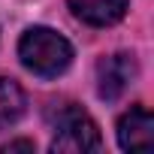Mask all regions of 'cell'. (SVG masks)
Wrapping results in <instances>:
<instances>
[{
	"label": "cell",
	"mask_w": 154,
	"mask_h": 154,
	"mask_svg": "<svg viewBox=\"0 0 154 154\" xmlns=\"http://www.w3.org/2000/svg\"><path fill=\"white\" fill-rule=\"evenodd\" d=\"M21 63L42 79H54L72 63V45L51 27H27L18 39Z\"/></svg>",
	"instance_id": "6da1fadb"
},
{
	"label": "cell",
	"mask_w": 154,
	"mask_h": 154,
	"mask_svg": "<svg viewBox=\"0 0 154 154\" xmlns=\"http://www.w3.org/2000/svg\"><path fill=\"white\" fill-rule=\"evenodd\" d=\"M97 148H103V139L91 115L75 103H63L54 112L51 151H97Z\"/></svg>",
	"instance_id": "7a4b0ae2"
},
{
	"label": "cell",
	"mask_w": 154,
	"mask_h": 154,
	"mask_svg": "<svg viewBox=\"0 0 154 154\" xmlns=\"http://www.w3.org/2000/svg\"><path fill=\"white\" fill-rule=\"evenodd\" d=\"M133 79H136V60L127 51L109 54V57H103L97 63V94L109 103L118 100Z\"/></svg>",
	"instance_id": "3957f363"
},
{
	"label": "cell",
	"mask_w": 154,
	"mask_h": 154,
	"mask_svg": "<svg viewBox=\"0 0 154 154\" xmlns=\"http://www.w3.org/2000/svg\"><path fill=\"white\" fill-rule=\"evenodd\" d=\"M118 145L124 151H148L154 145V118L148 109L133 106L118 121Z\"/></svg>",
	"instance_id": "277c9868"
},
{
	"label": "cell",
	"mask_w": 154,
	"mask_h": 154,
	"mask_svg": "<svg viewBox=\"0 0 154 154\" xmlns=\"http://www.w3.org/2000/svg\"><path fill=\"white\" fill-rule=\"evenodd\" d=\"M66 3L75 18L91 27H109L127 12V0H66Z\"/></svg>",
	"instance_id": "5b68a950"
},
{
	"label": "cell",
	"mask_w": 154,
	"mask_h": 154,
	"mask_svg": "<svg viewBox=\"0 0 154 154\" xmlns=\"http://www.w3.org/2000/svg\"><path fill=\"white\" fill-rule=\"evenodd\" d=\"M24 109H27V97L21 85L12 79H0V130L15 124L24 115Z\"/></svg>",
	"instance_id": "8992f818"
},
{
	"label": "cell",
	"mask_w": 154,
	"mask_h": 154,
	"mask_svg": "<svg viewBox=\"0 0 154 154\" xmlns=\"http://www.w3.org/2000/svg\"><path fill=\"white\" fill-rule=\"evenodd\" d=\"M0 151H33V142H27V139H18V142H9V145H3Z\"/></svg>",
	"instance_id": "52a82bcc"
}]
</instances>
